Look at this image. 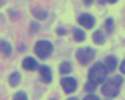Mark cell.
<instances>
[{"mask_svg":"<svg viewBox=\"0 0 125 100\" xmlns=\"http://www.w3.org/2000/svg\"><path fill=\"white\" fill-rule=\"evenodd\" d=\"M59 72H60L62 75H68V73L71 72V64L70 62H62L60 67H59Z\"/></svg>","mask_w":125,"mask_h":100,"instance_id":"cell-14","label":"cell"},{"mask_svg":"<svg viewBox=\"0 0 125 100\" xmlns=\"http://www.w3.org/2000/svg\"><path fill=\"white\" fill-rule=\"evenodd\" d=\"M38 29H40L38 22H32V24H30V30H29V32H30L32 35H33V33H37V32H38Z\"/></svg>","mask_w":125,"mask_h":100,"instance_id":"cell-17","label":"cell"},{"mask_svg":"<svg viewBox=\"0 0 125 100\" xmlns=\"http://www.w3.org/2000/svg\"><path fill=\"white\" fill-rule=\"evenodd\" d=\"M84 100H98V97H97V95H87V97H84Z\"/></svg>","mask_w":125,"mask_h":100,"instance_id":"cell-20","label":"cell"},{"mask_svg":"<svg viewBox=\"0 0 125 100\" xmlns=\"http://www.w3.org/2000/svg\"><path fill=\"white\" fill-rule=\"evenodd\" d=\"M94 41L97 43V45H103V43H104V35H103V32H100V30L94 32Z\"/></svg>","mask_w":125,"mask_h":100,"instance_id":"cell-15","label":"cell"},{"mask_svg":"<svg viewBox=\"0 0 125 100\" xmlns=\"http://www.w3.org/2000/svg\"><path fill=\"white\" fill-rule=\"evenodd\" d=\"M106 30L108 32H113V29H114V22H113V19H106Z\"/></svg>","mask_w":125,"mask_h":100,"instance_id":"cell-18","label":"cell"},{"mask_svg":"<svg viewBox=\"0 0 125 100\" xmlns=\"http://www.w3.org/2000/svg\"><path fill=\"white\" fill-rule=\"evenodd\" d=\"M73 38L76 41H84L85 40V33L81 30V29H73Z\"/></svg>","mask_w":125,"mask_h":100,"instance_id":"cell-13","label":"cell"},{"mask_svg":"<svg viewBox=\"0 0 125 100\" xmlns=\"http://www.w3.org/2000/svg\"><path fill=\"white\" fill-rule=\"evenodd\" d=\"M94 57H95V51L92 48H81L76 52V59L81 64H89Z\"/></svg>","mask_w":125,"mask_h":100,"instance_id":"cell-4","label":"cell"},{"mask_svg":"<svg viewBox=\"0 0 125 100\" xmlns=\"http://www.w3.org/2000/svg\"><path fill=\"white\" fill-rule=\"evenodd\" d=\"M19 83H21V73H19V72L10 73V76H8V84L11 86V88H16V86H19Z\"/></svg>","mask_w":125,"mask_h":100,"instance_id":"cell-10","label":"cell"},{"mask_svg":"<svg viewBox=\"0 0 125 100\" xmlns=\"http://www.w3.org/2000/svg\"><path fill=\"white\" fill-rule=\"evenodd\" d=\"M120 86H122V78H120V76H114V78L104 81L103 88H101V92H103V95L113 99V97H116V95L119 94Z\"/></svg>","mask_w":125,"mask_h":100,"instance_id":"cell-1","label":"cell"},{"mask_svg":"<svg viewBox=\"0 0 125 100\" xmlns=\"http://www.w3.org/2000/svg\"><path fill=\"white\" fill-rule=\"evenodd\" d=\"M0 54H2L3 57H11V54H13V46H11V43H10L8 40L0 38Z\"/></svg>","mask_w":125,"mask_h":100,"instance_id":"cell-9","label":"cell"},{"mask_svg":"<svg viewBox=\"0 0 125 100\" xmlns=\"http://www.w3.org/2000/svg\"><path fill=\"white\" fill-rule=\"evenodd\" d=\"M78 22H79L83 27L85 29H92L95 25V18L92 14H87V13H84V14H81L79 18H78Z\"/></svg>","mask_w":125,"mask_h":100,"instance_id":"cell-7","label":"cell"},{"mask_svg":"<svg viewBox=\"0 0 125 100\" xmlns=\"http://www.w3.org/2000/svg\"><path fill=\"white\" fill-rule=\"evenodd\" d=\"M106 75H108V70L104 67V64L98 62V64L92 65V68L89 70V81L94 83L95 86H98L100 83H103L106 79Z\"/></svg>","mask_w":125,"mask_h":100,"instance_id":"cell-2","label":"cell"},{"mask_svg":"<svg viewBox=\"0 0 125 100\" xmlns=\"http://www.w3.org/2000/svg\"><path fill=\"white\" fill-rule=\"evenodd\" d=\"M104 67H106L108 72H114L117 67V59L114 57V56H108L106 61H104Z\"/></svg>","mask_w":125,"mask_h":100,"instance_id":"cell-11","label":"cell"},{"mask_svg":"<svg viewBox=\"0 0 125 100\" xmlns=\"http://www.w3.org/2000/svg\"><path fill=\"white\" fill-rule=\"evenodd\" d=\"M60 84H62V89H63V91L67 92V94H71V92L76 91L78 83H76V79L71 78V76H65V78H62Z\"/></svg>","mask_w":125,"mask_h":100,"instance_id":"cell-5","label":"cell"},{"mask_svg":"<svg viewBox=\"0 0 125 100\" xmlns=\"http://www.w3.org/2000/svg\"><path fill=\"white\" fill-rule=\"evenodd\" d=\"M33 51H35V54H37V57L48 59L49 56L52 54V51H54V46H52V43L48 41V40H40V41L35 43Z\"/></svg>","mask_w":125,"mask_h":100,"instance_id":"cell-3","label":"cell"},{"mask_svg":"<svg viewBox=\"0 0 125 100\" xmlns=\"http://www.w3.org/2000/svg\"><path fill=\"white\" fill-rule=\"evenodd\" d=\"M117 0H108V3H116Z\"/></svg>","mask_w":125,"mask_h":100,"instance_id":"cell-24","label":"cell"},{"mask_svg":"<svg viewBox=\"0 0 125 100\" xmlns=\"http://www.w3.org/2000/svg\"><path fill=\"white\" fill-rule=\"evenodd\" d=\"M68 100H78V99H74V97H71V99H68Z\"/></svg>","mask_w":125,"mask_h":100,"instance_id":"cell-26","label":"cell"},{"mask_svg":"<svg viewBox=\"0 0 125 100\" xmlns=\"http://www.w3.org/2000/svg\"><path fill=\"white\" fill-rule=\"evenodd\" d=\"M57 33H59V35H65V30H63V29H57Z\"/></svg>","mask_w":125,"mask_h":100,"instance_id":"cell-22","label":"cell"},{"mask_svg":"<svg viewBox=\"0 0 125 100\" xmlns=\"http://www.w3.org/2000/svg\"><path fill=\"white\" fill-rule=\"evenodd\" d=\"M32 14H33L37 19H40V21L48 18V11H46V10H41V8H33L32 10Z\"/></svg>","mask_w":125,"mask_h":100,"instance_id":"cell-12","label":"cell"},{"mask_svg":"<svg viewBox=\"0 0 125 100\" xmlns=\"http://www.w3.org/2000/svg\"><path fill=\"white\" fill-rule=\"evenodd\" d=\"M100 3H108V0H98Z\"/></svg>","mask_w":125,"mask_h":100,"instance_id":"cell-25","label":"cell"},{"mask_svg":"<svg viewBox=\"0 0 125 100\" xmlns=\"http://www.w3.org/2000/svg\"><path fill=\"white\" fill-rule=\"evenodd\" d=\"M22 68L27 70V72H35V70L40 68V64H38V61L35 57H24L22 59Z\"/></svg>","mask_w":125,"mask_h":100,"instance_id":"cell-6","label":"cell"},{"mask_svg":"<svg viewBox=\"0 0 125 100\" xmlns=\"http://www.w3.org/2000/svg\"><path fill=\"white\" fill-rule=\"evenodd\" d=\"M95 88H97V86H95L94 83H90V81H89L87 84H85V91H94Z\"/></svg>","mask_w":125,"mask_h":100,"instance_id":"cell-19","label":"cell"},{"mask_svg":"<svg viewBox=\"0 0 125 100\" xmlns=\"http://www.w3.org/2000/svg\"><path fill=\"white\" fill-rule=\"evenodd\" d=\"M13 100H29L27 94H25L24 91H18L14 95H13Z\"/></svg>","mask_w":125,"mask_h":100,"instance_id":"cell-16","label":"cell"},{"mask_svg":"<svg viewBox=\"0 0 125 100\" xmlns=\"http://www.w3.org/2000/svg\"><path fill=\"white\" fill-rule=\"evenodd\" d=\"M38 73H40V79L43 83H51L52 81V72H51V68H49L48 65H41L40 68H38Z\"/></svg>","mask_w":125,"mask_h":100,"instance_id":"cell-8","label":"cell"},{"mask_svg":"<svg viewBox=\"0 0 125 100\" xmlns=\"http://www.w3.org/2000/svg\"><path fill=\"white\" fill-rule=\"evenodd\" d=\"M120 72H122L124 75H125V61L122 62V64H120Z\"/></svg>","mask_w":125,"mask_h":100,"instance_id":"cell-21","label":"cell"},{"mask_svg":"<svg viewBox=\"0 0 125 100\" xmlns=\"http://www.w3.org/2000/svg\"><path fill=\"white\" fill-rule=\"evenodd\" d=\"M83 2L85 3V5H92V3H94V0H83Z\"/></svg>","mask_w":125,"mask_h":100,"instance_id":"cell-23","label":"cell"}]
</instances>
